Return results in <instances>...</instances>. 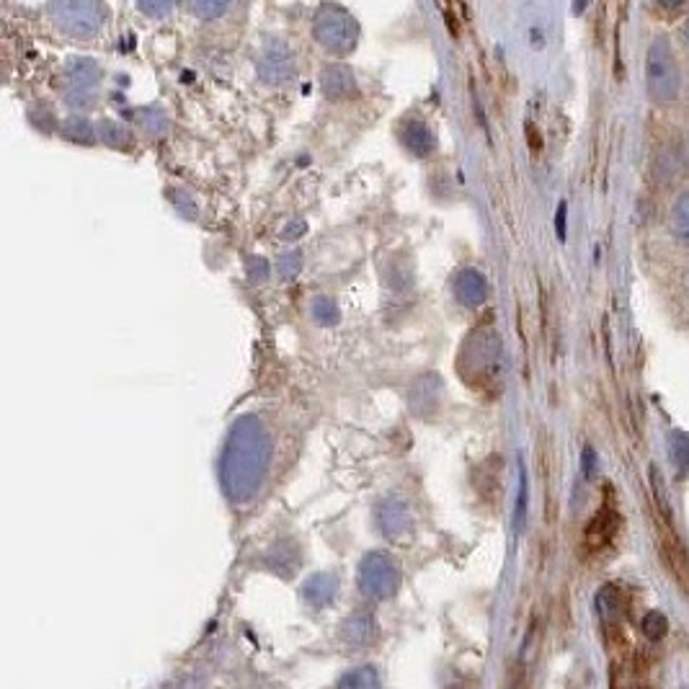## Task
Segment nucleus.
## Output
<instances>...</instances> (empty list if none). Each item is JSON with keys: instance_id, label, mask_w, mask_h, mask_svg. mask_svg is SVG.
<instances>
[{"instance_id": "f257e3e1", "label": "nucleus", "mask_w": 689, "mask_h": 689, "mask_svg": "<svg viewBox=\"0 0 689 689\" xmlns=\"http://www.w3.org/2000/svg\"><path fill=\"white\" fill-rule=\"evenodd\" d=\"M643 77H646L648 98L656 106H669L679 98L681 67L671 39L666 34H656L650 39L646 50V65H643Z\"/></svg>"}, {"instance_id": "f03ea898", "label": "nucleus", "mask_w": 689, "mask_h": 689, "mask_svg": "<svg viewBox=\"0 0 689 689\" xmlns=\"http://www.w3.org/2000/svg\"><path fill=\"white\" fill-rule=\"evenodd\" d=\"M313 36L325 52L348 54L359 42V23L344 6L323 3L313 15Z\"/></svg>"}, {"instance_id": "7ed1b4c3", "label": "nucleus", "mask_w": 689, "mask_h": 689, "mask_svg": "<svg viewBox=\"0 0 689 689\" xmlns=\"http://www.w3.org/2000/svg\"><path fill=\"white\" fill-rule=\"evenodd\" d=\"M52 21L73 36H91L104 27L106 11L101 0H52Z\"/></svg>"}, {"instance_id": "20e7f679", "label": "nucleus", "mask_w": 689, "mask_h": 689, "mask_svg": "<svg viewBox=\"0 0 689 689\" xmlns=\"http://www.w3.org/2000/svg\"><path fill=\"white\" fill-rule=\"evenodd\" d=\"M619 522H623V519H619L617 509L612 507V503H604V507L588 519L584 530V545L588 553H599V550L612 545V540H615L619 532Z\"/></svg>"}, {"instance_id": "39448f33", "label": "nucleus", "mask_w": 689, "mask_h": 689, "mask_svg": "<svg viewBox=\"0 0 689 689\" xmlns=\"http://www.w3.org/2000/svg\"><path fill=\"white\" fill-rule=\"evenodd\" d=\"M596 607L602 612L604 625H615L625 615V599L619 594V588L615 586H604L599 594H596Z\"/></svg>"}, {"instance_id": "423d86ee", "label": "nucleus", "mask_w": 689, "mask_h": 689, "mask_svg": "<svg viewBox=\"0 0 689 689\" xmlns=\"http://www.w3.org/2000/svg\"><path fill=\"white\" fill-rule=\"evenodd\" d=\"M669 225L674 240H679L681 246H689V189L681 191L671 205Z\"/></svg>"}, {"instance_id": "0eeeda50", "label": "nucleus", "mask_w": 689, "mask_h": 689, "mask_svg": "<svg viewBox=\"0 0 689 689\" xmlns=\"http://www.w3.org/2000/svg\"><path fill=\"white\" fill-rule=\"evenodd\" d=\"M669 457L677 472H689V434L687 431H674L669 437Z\"/></svg>"}, {"instance_id": "6e6552de", "label": "nucleus", "mask_w": 689, "mask_h": 689, "mask_svg": "<svg viewBox=\"0 0 689 689\" xmlns=\"http://www.w3.org/2000/svg\"><path fill=\"white\" fill-rule=\"evenodd\" d=\"M232 0H189V8L191 13L197 15V19L201 21H215L220 19V15L228 11Z\"/></svg>"}, {"instance_id": "1a4fd4ad", "label": "nucleus", "mask_w": 689, "mask_h": 689, "mask_svg": "<svg viewBox=\"0 0 689 689\" xmlns=\"http://www.w3.org/2000/svg\"><path fill=\"white\" fill-rule=\"evenodd\" d=\"M666 633H669V619H666L658 609L646 612V617H643V635H646L648 640H661Z\"/></svg>"}, {"instance_id": "9d476101", "label": "nucleus", "mask_w": 689, "mask_h": 689, "mask_svg": "<svg viewBox=\"0 0 689 689\" xmlns=\"http://www.w3.org/2000/svg\"><path fill=\"white\" fill-rule=\"evenodd\" d=\"M137 8L150 19H166L176 8V0H137Z\"/></svg>"}, {"instance_id": "9b49d317", "label": "nucleus", "mask_w": 689, "mask_h": 689, "mask_svg": "<svg viewBox=\"0 0 689 689\" xmlns=\"http://www.w3.org/2000/svg\"><path fill=\"white\" fill-rule=\"evenodd\" d=\"M437 3H439V8H441V13L447 15L449 31H452V34H457V15H455V11H452V6H449V0H437Z\"/></svg>"}, {"instance_id": "f8f14e48", "label": "nucleus", "mask_w": 689, "mask_h": 689, "mask_svg": "<svg viewBox=\"0 0 689 689\" xmlns=\"http://www.w3.org/2000/svg\"><path fill=\"white\" fill-rule=\"evenodd\" d=\"M658 6L666 8V11H677V8H681L687 3V0H656Z\"/></svg>"}, {"instance_id": "ddd939ff", "label": "nucleus", "mask_w": 689, "mask_h": 689, "mask_svg": "<svg viewBox=\"0 0 689 689\" xmlns=\"http://www.w3.org/2000/svg\"><path fill=\"white\" fill-rule=\"evenodd\" d=\"M685 36H687V42H689V19H687V27H685Z\"/></svg>"}, {"instance_id": "4468645a", "label": "nucleus", "mask_w": 689, "mask_h": 689, "mask_svg": "<svg viewBox=\"0 0 689 689\" xmlns=\"http://www.w3.org/2000/svg\"><path fill=\"white\" fill-rule=\"evenodd\" d=\"M687 150H689V139H687Z\"/></svg>"}, {"instance_id": "2eb2a0df", "label": "nucleus", "mask_w": 689, "mask_h": 689, "mask_svg": "<svg viewBox=\"0 0 689 689\" xmlns=\"http://www.w3.org/2000/svg\"><path fill=\"white\" fill-rule=\"evenodd\" d=\"M687 284H689V274H687Z\"/></svg>"}]
</instances>
